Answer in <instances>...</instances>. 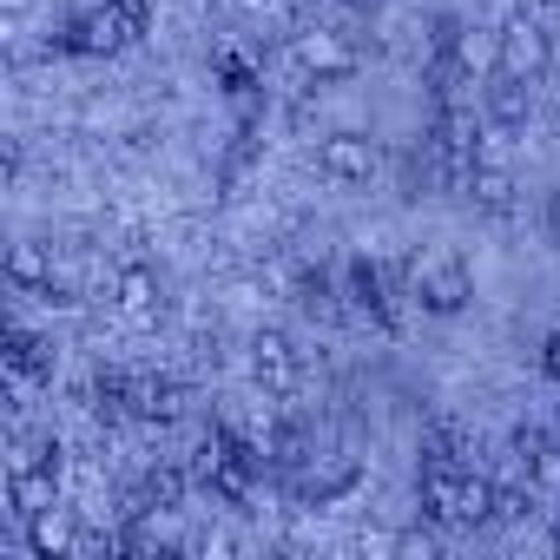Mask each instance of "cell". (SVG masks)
Instances as JSON below:
<instances>
[{
	"label": "cell",
	"instance_id": "6",
	"mask_svg": "<svg viewBox=\"0 0 560 560\" xmlns=\"http://www.w3.org/2000/svg\"><path fill=\"white\" fill-rule=\"evenodd\" d=\"M416 494H422V514H429V521H442V527H462L468 468H462V462H442V455H429V462H422V481H416Z\"/></svg>",
	"mask_w": 560,
	"mask_h": 560
},
{
	"label": "cell",
	"instance_id": "8",
	"mask_svg": "<svg viewBox=\"0 0 560 560\" xmlns=\"http://www.w3.org/2000/svg\"><path fill=\"white\" fill-rule=\"evenodd\" d=\"M298 67H304L317 86H330V80H350V73H357V47H350L343 34H330V27H304V34H298Z\"/></svg>",
	"mask_w": 560,
	"mask_h": 560
},
{
	"label": "cell",
	"instance_id": "9",
	"mask_svg": "<svg viewBox=\"0 0 560 560\" xmlns=\"http://www.w3.org/2000/svg\"><path fill=\"white\" fill-rule=\"evenodd\" d=\"M481 113H488V126L494 132H527V119H534V80H514V73H488V86H481Z\"/></svg>",
	"mask_w": 560,
	"mask_h": 560
},
{
	"label": "cell",
	"instance_id": "1",
	"mask_svg": "<svg viewBox=\"0 0 560 560\" xmlns=\"http://www.w3.org/2000/svg\"><path fill=\"white\" fill-rule=\"evenodd\" d=\"M145 27H152V0H93V8H80V14L60 27V54L106 60V54L139 47Z\"/></svg>",
	"mask_w": 560,
	"mask_h": 560
},
{
	"label": "cell",
	"instance_id": "7",
	"mask_svg": "<svg viewBox=\"0 0 560 560\" xmlns=\"http://www.w3.org/2000/svg\"><path fill=\"white\" fill-rule=\"evenodd\" d=\"M250 376H257L270 396H291V389H298V376H304L298 343H291L284 330H257V337H250Z\"/></svg>",
	"mask_w": 560,
	"mask_h": 560
},
{
	"label": "cell",
	"instance_id": "11",
	"mask_svg": "<svg viewBox=\"0 0 560 560\" xmlns=\"http://www.w3.org/2000/svg\"><path fill=\"white\" fill-rule=\"evenodd\" d=\"M113 304L126 311V317H159V304H165V277L145 264V257H132V264H119V277H113Z\"/></svg>",
	"mask_w": 560,
	"mask_h": 560
},
{
	"label": "cell",
	"instance_id": "20",
	"mask_svg": "<svg viewBox=\"0 0 560 560\" xmlns=\"http://www.w3.org/2000/svg\"><path fill=\"white\" fill-rule=\"evenodd\" d=\"M540 231H547V244L560 250V185L547 191V205H540Z\"/></svg>",
	"mask_w": 560,
	"mask_h": 560
},
{
	"label": "cell",
	"instance_id": "3",
	"mask_svg": "<svg viewBox=\"0 0 560 560\" xmlns=\"http://www.w3.org/2000/svg\"><path fill=\"white\" fill-rule=\"evenodd\" d=\"M257 468H264V448H257V442H237V435H211V442H205V481H211V494L250 501Z\"/></svg>",
	"mask_w": 560,
	"mask_h": 560
},
{
	"label": "cell",
	"instance_id": "17",
	"mask_svg": "<svg viewBox=\"0 0 560 560\" xmlns=\"http://www.w3.org/2000/svg\"><path fill=\"white\" fill-rule=\"evenodd\" d=\"M54 488H60V475H40V468H8V501H14V514L27 521L34 508H47L54 501Z\"/></svg>",
	"mask_w": 560,
	"mask_h": 560
},
{
	"label": "cell",
	"instance_id": "21",
	"mask_svg": "<svg viewBox=\"0 0 560 560\" xmlns=\"http://www.w3.org/2000/svg\"><path fill=\"white\" fill-rule=\"evenodd\" d=\"M540 8H553V14H560V0H540Z\"/></svg>",
	"mask_w": 560,
	"mask_h": 560
},
{
	"label": "cell",
	"instance_id": "10",
	"mask_svg": "<svg viewBox=\"0 0 560 560\" xmlns=\"http://www.w3.org/2000/svg\"><path fill=\"white\" fill-rule=\"evenodd\" d=\"M73 547H80V521H73V508L47 501V508L27 514V553H34V560H73Z\"/></svg>",
	"mask_w": 560,
	"mask_h": 560
},
{
	"label": "cell",
	"instance_id": "4",
	"mask_svg": "<svg viewBox=\"0 0 560 560\" xmlns=\"http://www.w3.org/2000/svg\"><path fill=\"white\" fill-rule=\"evenodd\" d=\"M494 67H501V73H514V80H540V73L553 67V34H547L540 21L514 14V21L494 34Z\"/></svg>",
	"mask_w": 560,
	"mask_h": 560
},
{
	"label": "cell",
	"instance_id": "14",
	"mask_svg": "<svg viewBox=\"0 0 560 560\" xmlns=\"http://www.w3.org/2000/svg\"><path fill=\"white\" fill-rule=\"evenodd\" d=\"M0 363H8L14 383H40V376H54V343L34 337V330H8V350H0Z\"/></svg>",
	"mask_w": 560,
	"mask_h": 560
},
{
	"label": "cell",
	"instance_id": "16",
	"mask_svg": "<svg viewBox=\"0 0 560 560\" xmlns=\"http://www.w3.org/2000/svg\"><path fill=\"white\" fill-rule=\"evenodd\" d=\"M488 218H508L514 211V172L508 165H468V185H462Z\"/></svg>",
	"mask_w": 560,
	"mask_h": 560
},
{
	"label": "cell",
	"instance_id": "12",
	"mask_svg": "<svg viewBox=\"0 0 560 560\" xmlns=\"http://www.w3.org/2000/svg\"><path fill=\"white\" fill-rule=\"evenodd\" d=\"M119 402H126L139 422H172V416H178V389H172L165 376H152V370L119 376Z\"/></svg>",
	"mask_w": 560,
	"mask_h": 560
},
{
	"label": "cell",
	"instance_id": "5",
	"mask_svg": "<svg viewBox=\"0 0 560 560\" xmlns=\"http://www.w3.org/2000/svg\"><path fill=\"white\" fill-rule=\"evenodd\" d=\"M376 165H383V152H376V139L357 132V126H343V132H330V139L317 145V172H324L330 185H370Z\"/></svg>",
	"mask_w": 560,
	"mask_h": 560
},
{
	"label": "cell",
	"instance_id": "19",
	"mask_svg": "<svg viewBox=\"0 0 560 560\" xmlns=\"http://www.w3.org/2000/svg\"><path fill=\"white\" fill-rule=\"evenodd\" d=\"M540 376H547V383H560V324L540 337Z\"/></svg>",
	"mask_w": 560,
	"mask_h": 560
},
{
	"label": "cell",
	"instance_id": "18",
	"mask_svg": "<svg viewBox=\"0 0 560 560\" xmlns=\"http://www.w3.org/2000/svg\"><path fill=\"white\" fill-rule=\"evenodd\" d=\"M185 488H191V481H185V468H172V462H165V468H152V475H145V488H139V494H145L152 508H172V514H178V508H185Z\"/></svg>",
	"mask_w": 560,
	"mask_h": 560
},
{
	"label": "cell",
	"instance_id": "2",
	"mask_svg": "<svg viewBox=\"0 0 560 560\" xmlns=\"http://www.w3.org/2000/svg\"><path fill=\"white\" fill-rule=\"evenodd\" d=\"M409 298H416L429 317H462V311H468L475 277H468V264H462L455 244H429V250L409 257Z\"/></svg>",
	"mask_w": 560,
	"mask_h": 560
},
{
	"label": "cell",
	"instance_id": "13",
	"mask_svg": "<svg viewBox=\"0 0 560 560\" xmlns=\"http://www.w3.org/2000/svg\"><path fill=\"white\" fill-rule=\"evenodd\" d=\"M357 475H363V468H357V455H330L324 468L311 462V468L298 475V501H317V508H324V501L350 494V488H357Z\"/></svg>",
	"mask_w": 560,
	"mask_h": 560
},
{
	"label": "cell",
	"instance_id": "15",
	"mask_svg": "<svg viewBox=\"0 0 560 560\" xmlns=\"http://www.w3.org/2000/svg\"><path fill=\"white\" fill-rule=\"evenodd\" d=\"M8 284H14V291H34V298L54 291V257H47V244L21 237V244L8 250Z\"/></svg>",
	"mask_w": 560,
	"mask_h": 560
}]
</instances>
